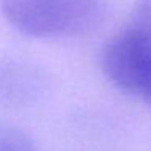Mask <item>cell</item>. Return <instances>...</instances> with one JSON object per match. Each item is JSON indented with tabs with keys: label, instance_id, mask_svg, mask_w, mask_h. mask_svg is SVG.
Segmentation results:
<instances>
[{
	"label": "cell",
	"instance_id": "1",
	"mask_svg": "<svg viewBox=\"0 0 151 151\" xmlns=\"http://www.w3.org/2000/svg\"><path fill=\"white\" fill-rule=\"evenodd\" d=\"M99 65L119 91L151 109V0H135L125 21L102 44Z\"/></svg>",
	"mask_w": 151,
	"mask_h": 151
},
{
	"label": "cell",
	"instance_id": "2",
	"mask_svg": "<svg viewBox=\"0 0 151 151\" xmlns=\"http://www.w3.org/2000/svg\"><path fill=\"white\" fill-rule=\"evenodd\" d=\"M4 18L24 36H81L104 18V0H0Z\"/></svg>",
	"mask_w": 151,
	"mask_h": 151
},
{
	"label": "cell",
	"instance_id": "3",
	"mask_svg": "<svg viewBox=\"0 0 151 151\" xmlns=\"http://www.w3.org/2000/svg\"><path fill=\"white\" fill-rule=\"evenodd\" d=\"M47 78L36 65L18 59L0 60V106L7 109H29L44 99Z\"/></svg>",
	"mask_w": 151,
	"mask_h": 151
},
{
	"label": "cell",
	"instance_id": "4",
	"mask_svg": "<svg viewBox=\"0 0 151 151\" xmlns=\"http://www.w3.org/2000/svg\"><path fill=\"white\" fill-rule=\"evenodd\" d=\"M0 151H37V148L24 130L0 120Z\"/></svg>",
	"mask_w": 151,
	"mask_h": 151
}]
</instances>
